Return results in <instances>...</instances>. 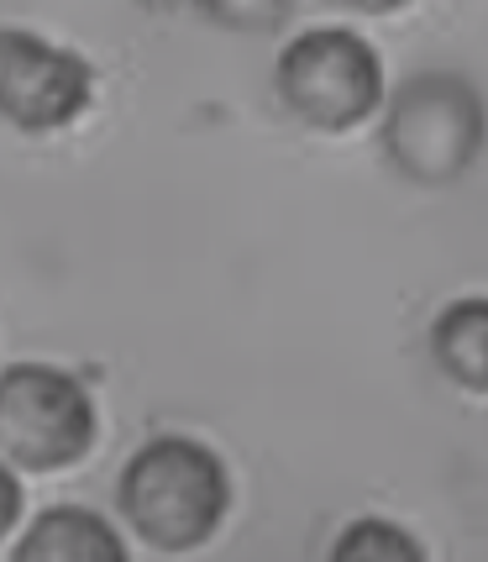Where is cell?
I'll list each match as a JSON object with an SVG mask.
<instances>
[{
	"instance_id": "obj_3",
	"label": "cell",
	"mask_w": 488,
	"mask_h": 562,
	"mask_svg": "<svg viewBox=\"0 0 488 562\" xmlns=\"http://www.w3.org/2000/svg\"><path fill=\"white\" fill-rule=\"evenodd\" d=\"M279 100L316 132H352L384 105V58L347 26H310L279 53Z\"/></svg>"
},
{
	"instance_id": "obj_1",
	"label": "cell",
	"mask_w": 488,
	"mask_h": 562,
	"mask_svg": "<svg viewBox=\"0 0 488 562\" xmlns=\"http://www.w3.org/2000/svg\"><path fill=\"white\" fill-rule=\"evenodd\" d=\"M126 526L158 552H195L231 510V473L216 447L195 437H152L122 468L116 484Z\"/></svg>"
},
{
	"instance_id": "obj_6",
	"label": "cell",
	"mask_w": 488,
	"mask_h": 562,
	"mask_svg": "<svg viewBox=\"0 0 488 562\" xmlns=\"http://www.w3.org/2000/svg\"><path fill=\"white\" fill-rule=\"evenodd\" d=\"M11 562H132L122 531L90 505H48L26 520Z\"/></svg>"
},
{
	"instance_id": "obj_4",
	"label": "cell",
	"mask_w": 488,
	"mask_h": 562,
	"mask_svg": "<svg viewBox=\"0 0 488 562\" xmlns=\"http://www.w3.org/2000/svg\"><path fill=\"white\" fill-rule=\"evenodd\" d=\"M384 147L394 169L420 184L463 179L484 147V100L463 74H416L384 116Z\"/></svg>"
},
{
	"instance_id": "obj_2",
	"label": "cell",
	"mask_w": 488,
	"mask_h": 562,
	"mask_svg": "<svg viewBox=\"0 0 488 562\" xmlns=\"http://www.w3.org/2000/svg\"><path fill=\"white\" fill-rule=\"evenodd\" d=\"M95 400L58 363L0 368V463L22 473L73 468L95 447Z\"/></svg>"
},
{
	"instance_id": "obj_9",
	"label": "cell",
	"mask_w": 488,
	"mask_h": 562,
	"mask_svg": "<svg viewBox=\"0 0 488 562\" xmlns=\"http://www.w3.org/2000/svg\"><path fill=\"white\" fill-rule=\"evenodd\" d=\"M16 520H22V479H16V468L0 463V541L16 531Z\"/></svg>"
},
{
	"instance_id": "obj_5",
	"label": "cell",
	"mask_w": 488,
	"mask_h": 562,
	"mask_svg": "<svg viewBox=\"0 0 488 562\" xmlns=\"http://www.w3.org/2000/svg\"><path fill=\"white\" fill-rule=\"evenodd\" d=\"M95 100V69L26 26H0V116L16 132H64Z\"/></svg>"
},
{
	"instance_id": "obj_7",
	"label": "cell",
	"mask_w": 488,
	"mask_h": 562,
	"mask_svg": "<svg viewBox=\"0 0 488 562\" xmlns=\"http://www.w3.org/2000/svg\"><path fill=\"white\" fill-rule=\"evenodd\" d=\"M431 352L446 368V379H457L467 394L488 390V300L467 294L457 305H446L431 326Z\"/></svg>"
},
{
	"instance_id": "obj_8",
	"label": "cell",
	"mask_w": 488,
	"mask_h": 562,
	"mask_svg": "<svg viewBox=\"0 0 488 562\" xmlns=\"http://www.w3.org/2000/svg\"><path fill=\"white\" fill-rule=\"evenodd\" d=\"M326 562H425V547L399 520L363 515V520H352L342 537L331 541V558Z\"/></svg>"
}]
</instances>
